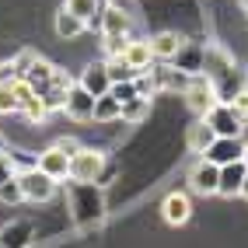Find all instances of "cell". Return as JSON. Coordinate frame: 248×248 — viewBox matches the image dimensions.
Instances as JSON below:
<instances>
[{"instance_id":"obj_28","label":"cell","mask_w":248,"mask_h":248,"mask_svg":"<svg viewBox=\"0 0 248 248\" xmlns=\"http://www.w3.org/2000/svg\"><path fill=\"white\" fill-rule=\"evenodd\" d=\"M119 105H126V102H133V98H140V91H137V80H123V84H112V91H108Z\"/></svg>"},{"instance_id":"obj_17","label":"cell","mask_w":248,"mask_h":248,"mask_svg":"<svg viewBox=\"0 0 248 248\" xmlns=\"http://www.w3.org/2000/svg\"><path fill=\"white\" fill-rule=\"evenodd\" d=\"M53 77H56V67L49 60H39L35 56V60L28 63V70H25V84L35 91V94H46L49 88H53Z\"/></svg>"},{"instance_id":"obj_7","label":"cell","mask_w":248,"mask_h":248,"mask_svg":"<svg viewBox=\"0 0 248 248\" xmlns=\"http://www.w3.org/2000/svg\"><path fill=\"white\" fill-rule=\"evenodd\" d=\"M129 28H133L129 11L119 0H108L102 7V14H98V35H129Z\"/></svg>"},{"instance_id":"obj_27","label":"cell","mask_w":248,"mask_h":248,"mask_svg":"<svg viewBox=\"0 0 248 248\" xmlns=\"http://www.w3.org/2000/svg\"><path fill=\"white\" fill-rule=\"evenodd\" d=\"M0 203H7V206L25 203V192H21V182H18V178H11V182L0 186Z\"/></svg>"},{"instance_id":"obj_31","label":"cell","mask_w":248,"mask_h":248,"mask_svg":"<svg viewBox=\"0 0 248 248\" xmlns=\"http://www.w3.org/2000/svg\"><path fill=\"white\" fill-rule=\"evenodd\" d=\"M241 200H248V175H245V186H241Z\"/></svg>"},{"instance_id":"obj_22","label":"cell","mask_w":248,"mask_h":248,"mask_svg":"<svg viewBox=\"0 0 248 248\" xmlns=\"http://www.w3.org/2000/svg\"><path fill=\"white\" fill-rule=\"evenodd\" d=\"M94 123H123V105L112 94L94 98Z\"/></svg>"},{"instance_id":"obj_21","label":"cell","mask_w":248,"mask_h":248,"mask_svg":"<svg viewBox=\"0 0 248 248\" xmlns=\"http://www.w3.org/2000/svg\"><path fill=\"white\" fill-rule=\"evenodd\" d=\"M123 56L129 60V67H133V70H147L154 63V53H151V42H147V39H129Z\"/></svg>"},{"instance_id":"obj_16","label":"cell","mask_w":248,"mask_h":248,"mask_svg":"<svg viewBox=\"0 0 248 248\" xmlns=\"http://www.w3.org/2000/svg\"><path fill=\"white\" fill-rule=\"evenodd\" d=\"M245 175H248V164H245V161L224 164V168H220V189H217V196H224V200H234V196H241Z\"/></svg>"},{"instance_id":"obj_3","label":"cell","mask_w":248,"mask_h":248,"mask_svg":"<svg viewBox=\"0 0 248 248\" xmlns=\"http://www.w3.org/2000/svg\"><path fill=\"white\" fill-rule=\"evenodd\" d=\"M108 168V157L98 147H77V154L70 157V178L74 182H102Z\"/></svg>"},{"instance_id":"obj_20","label":"cell","mask_w":248,"mask_h":248,"mask_svg":"<svg viewBox=\"0 0 248 248\" xmlns=\"http://www.w3.org/2000/svg\"><path fill=\"white\" fill-rule=\"evenodd\" d=\"M63 7L77 14L80 21H88V28H98V14H102V0H63Z\"/></svg>"},{"instance_id":"obj_32","label":"cell","mask_w":248,"mask_h":248,"mask_svg":"<svg viewBox=\"0 0 248 248\" xmlns=\"http://www.w3.org/2000/svg\"><path fill=\"white\" fill-rule=\"evenodd\" d=\"M241 11H245V14H248V0H241Z\"/></svg>"},{"instance_id":"obj_33","label":"cell","mask_w":248,"mask_h":248,"mask_svg":"<svg viewBox=\"0 0 248 248\" xmlns=\"http://www.w3.org/2000/svg\"><path fill=\"white\" fill-rule=\"evenodd\" d=\"M241 161H245V164H248V143H245V157H241Z\"/></svg>"},{"instance_id":"obj_29","label":"cell","mask_w":248,"mask_h":248,"mask_svg":"<svg viewBox=\"0 0 248 248\" xmlns=\"http://www.w3.org/2000/svg\"><path fill=\"white\" fill-rule=\"evenodd\" d=\"M11 178H18V164H14L11 154L0 151V186H4V182H11Z\"/></svg>"},{"instance_id":"obj_1","label":"cell","mask_w":248,"mask_h":248,"mask_svg":"<svg viewBox=\"0 0 248 248\" xmlns=\"http://www.w3.org/2000/svg\"><path fill=\"white\" fill-rule=\"evenodd\" d=\"M67 203H70V217L80 231H91L105 220V192L98 182L67 178Z\"/></svg>"},{"instance_id":"obj_6","label":"cell","mask_w":248,"mask_h":248,"mask_svg":"<svg viewBox=\"0 0 248 248\" xmlns=\"http://www.w3.org/2000/svg\"><path fill=\"white\" fill-rule=\"evenodd\" d=\"M200 119H206V123L213 126V133H217V137H241L245 126H248L241 115L231 108V102H217L206 115H200Z\"/></svg>"},{"instance_id":"obj_2","label":"cell","mask_w":248,"mask_h":248,"mask_svg":"<svg viewBox=\"0 0 248 248\" xmlns=\"http://www.w3.org/2000/svg\"><path fill=\"white\" fill-rule=\"evenodd\" d=\"M77 140H56L53 147H46V151H39V157H35V164L49 175V178H56V182H67L70 178V157L77 154Z\"/></svg>"},{"instance_id":"obj_26","label":"cell","mask_w":248,"mask_h":248,"mask_svg":"<svg viewBox=\"0 0 248 248\" xmlns=\"http://www.w3.org/2000/svg\"><path fill=\"white\" fill-rule=\"evenodd\" d=\"M21 102H18V88L14 84H0V115H11V112H18Z\"/></svg>"},{"instance_id":"obj_19","label":"cell","mask_w":248,"mask_h":248,"mask_svg":"<svg viewBox=\"0 0 248 248\" xmlns=\"http://www.w3.org/2000/svg\"><path fill=\"white\" fill-rule=\"evenodd\" d=\"M213 140H217V133H213V126L206 123V119H196L192 126H189V137H186V143H189V151L192 154H206V147L213 143Z\"/></svg>"},{"instance_id":"obj_9","label":"cell","mask_w":248,"mask_h":248,"mask_svg":"<svg viewBox=\"0 0 248 248\" xmlns=\"http://www.w3.org/2000/svg\"><path fill=\"white\" fill-rule=\"evenodd\" d=\"M63 115H70L74 123H91L94 119V94L74 80V88L67 91V102H63Z\"/></svg>"},{"instance_id":"obj_23","label":"cell","mask_w":248,"mask_h":248,"mask_svg":"<svg viewBox=\"0 0 248 248\" xmlns=\"http://www.w3.org/2000/svg\"><path fill=\"white\" fill-rule=\"evenodd\" d=\"M147 115H151V98H143V94L123 105V123H129V126H140Z\"/></svg>"},{"instance_id":"obj_13","label":"cell","mask_w":248,"mask_h":248,"mask_svg":"<svg viewBox=\"0 0 248 248\" xmlns=\"http://www.w3.org/2000/svg\"><path fill=\"white\" fill-rule=\"evenodd\" d=\"M0 245L4 248H31L35 245V224L31 220H7L0 227Z\"/></svg>"},{"instance_id":"obj_12","label":"cell","mask_w":248,"mask_h":248,"mask_svg":"<svg viewBox=\"0 0 248 248\" xmlns=\"http://www.w3.org/2000/svg\"><path fill=\"white\" fill-rule=\"evenodd\" d=\"M161 217H164V224H171V227L189 224V217H192V200H189V192H168V196H164Z\"/></svg>"},{"instance_id":"obj_15","label":"cell","mask_w":248,"mask_h":248,"mask_svg":"<svg viewBox=\"0 0 248 248\" xmlns=\"http://www.w3.org/2000/svg\"><path fill=\"white\" fill-rule=\"evenodd\" d=\"M147 42H151L154 60H161V63H175V56L182 53V46H186V35H178V31H157V35H151Z\"/></svg>"},{"instance_id":"obj_18","label":"cell","mask_w":248,"mask_h":248,"mask_svg":"<svg viewBox=\"0 0 248 248\" xmlns=\"http://www.w3.org/2000/svg\"><path fill=\"white\" fill-rule=\"evenodd\" d=\"M53 31H56L60 39L74 42L77 35H84V31H88V21H80L77 14H70L67 7H60V11H56V18H53Z\"/></svg>"},{"instance_id":"obj_24","label":"cell","mask_w":248,"mask_h":248,"mask_svg":"<svg viewBox=\"0 0 248 248\" xmlns=\"http://www.w3.org/2000/svg\"><path fill=\"white\" fill-rule=\"evenodd\" d=\"M105 67H108L112 84H123V80H137V74H140V70L129 67V60H126V56H108V60H105Z\"/></svg>"},{"instance_id":"obj_5","label":"cell","mask_w":248,"mask_h":248,"mask_svg":"<svg viewBox=\"0 0 248 248\" xmlns=\"http://www.w3.org/2000/svg\"><path fill=\"white\" fill-rule=\"evenodd\" d=\"M18 182H21L25 203H49L56 196V178H49L39 164L28 168V171H18Z\"/></svg>"},{"instance_id":"obj_25","label":"cell","mask_w":248,"mask_h":248,"mask_svg":"<svg viewBox=\"0 0 248 248\" xmlns=\"http://www.w3.org/2000/svg\"><path fill=\"white\" fill-rule=\"evenodd\" d=\"M21 80H25V67H21L18 56L0 63V84H21Z\"/></svg>"},{"instance_id":"obj_30","label":"cell","mask_w":248,"mask_h":248,"mask_svg":"<svg viewBox=\"0 0 248 248\" xmlns=\"http://www.w3.org/2000/svg\"><path fill=\"white\" fill-rule=\"evenodd\" d=\"M231 108H234V112L241 115V119L248 123V88H245L241 94H234V98H231Z\"/></svg>"},{"instance_id":"obj_14","label":"cell","mask_w":248,"mask_h":248,"mask_svg":"<svg viewBox=\"0 0 248 248\" xmlns=\"http://www.w3.org/2000/svg\"><path fill=\"white\" fill-rule=\"evenodd\" d=\"M77 84H84L94 98H102L112 91V77H108V67H105V60H91L84 70H80V80Z\"/></svg>"},{"instance_id":"obj_4","label":"cell","mask_w":248,"mask_h":248,"mask_svg":"<svg viewBox=\"0 0 248 248\" xmlns=\"http://www.w3.org/2000/svg\"><path fill=\"white\" fill-rule=\"evenodd\" d=\"M182 98H186V105L196 115H206L213 105L220 102V98H217V84H213L206 74H189V84H186V91H182Z\"/></svg>"},{"instance_id":"obj_8","label":"cell","mask_w":248,"mask_h":248,"mask_svg":"<svg viewBox=\"0 0 248 248\" xmlns=\"http://www.w3.org/2000/svg\"><path fill=\"white\" fill-rule=\"evenodd\" d=\"M189 189L196 196H217V189H220V168L213 161L200 157L192 164V171H189Z\"/></svg>"},{"instance_id":"obj_10","label":"cell","mask_w":248,"mask_h":248,"mask_svg":"<svg viewBox=\"0 0 248 248\" xmlns=\"http://www.w3.org/2000/svg\"><path fill=\"white\" fill-rule=\"evenodd\" d=\"M203 157L213 161L217 168H224V164H231V161H241L245 157V140L241 137H217V140L206 147Z\"/></svg>"},{"instance_id":"obj_11","label":"cell","mask_w":248,"mask_h":248,"mask_svg":"<svg viewBox=\"0 0 248 248\" xmlns=\"http://www.w3.org/2000/svg\"><path fill=\"white\" fill-rule=\"evenodd\" d=\"M213 84H217V98L220 102H231L234 94H241L245 88H248V74L238 67V63H231V67H224L217 77H210Z\"/></svg>"}]
</instances>
